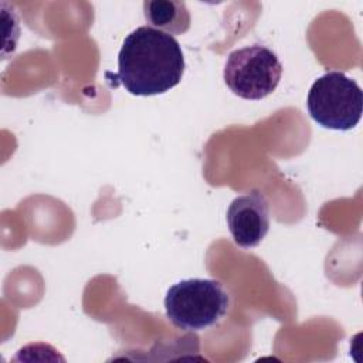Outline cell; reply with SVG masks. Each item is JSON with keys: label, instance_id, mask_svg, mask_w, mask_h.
Wrapping results in <instances>:
<instances>
[{"label": "cell", "instance_id": "obj_1", "mask_svg": "<svg viewBox=\"0 0 363 363\" xmlns=\"http://www.w3.org/2000/svg\"><path fill=\"white\" fill-rule=\"evenodd\" d=\"M183 72L184 57L179 41L160 30L140 26L125 38L113 79L132 95L152 96L174 88Z\"/></svg>", "mask_w": 363, "mask_h": 363}, {"label": "cell", "instance_id": "obj_2", "mask_svg": "<svg viewBox=\"0 0 363 363\" xmlns=\"http://www.w3.org/2000/svg\"><path fill=\"white\" fill-rule=\"evenodd\" d=\"M230 295L223 284L208 278H190L172 285L164 298L169 320L183 330H204L228 312Z\"/></svg>", "mask_w": 363, "mask_h": 363}, {"label": "cell", "instance_id": "obj_3", "mask_svg": "<svg viewBox=\"0 0 363 363\" xmlns=\"http://www.w3.org/2000/svg\"><path fill=\"white\" fill-rule=\"evenodd\" d=\"M306 108L318 125L333 130H349L362 118L363 92L354 79L340 71H329L312 84Z\"/></svg>", "mask_w": 363, "mask_h": 363}, {"label": "cell", "instance_id": "obj_4", "mask_svg": "<svg viewBox=\"0 0 363 363\" xmlns=\"http://www.w3.org/2000/svg\"><path fill=\"white\" fill-rule=\"evenodd\" d=\"M282 77L277 54L264 45H248L228 54L223 78L228 89L244 99L258 101L272 94Z\"/></svg>", "mask_w": 363, "mask_h": 363}, {"label": "cell", "instance_id": "obj_5", "mask_svg": "<svg viewBox=\"0 0 363 363\" xmlns=\"http://www.w3.org/2000/svg\"><path fill=\"white\" fill-rule=\"evenodd\" d=\"M269 204L259 190L237 196L227 208V225L241 248L257 247L269 231Z\"/></svg>", "mask_w": 363, "mask_h": 363}, {"label": "cell", "instance_id": "obj_6", "mask_svg": "<svg viewBox=\"0 0 363 363\" xmlns=\"http://www.w3.org/2000/svg\"><path fill=\"white\" fill-rule=\"evenodd\" d=\"M143 16L149 24L170 35H182L190 28V13L184 1L145 0Z\"/></svg>", "mask_w": 363, "mask_h": 363}]
</instances>
